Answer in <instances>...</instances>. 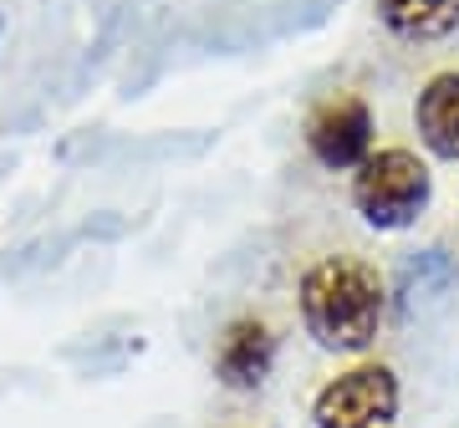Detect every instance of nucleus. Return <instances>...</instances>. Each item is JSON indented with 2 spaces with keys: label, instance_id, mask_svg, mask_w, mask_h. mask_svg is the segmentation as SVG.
<instances>
[{
  "label": "nucleus",
  "instance_id": "obj_3",
  "mask_svg": "<svg viewBox=\"0 0 459 428\" xmlns=\"http://www.w3.org/2000/svg\"><path fill=\"white\" fill-rule=\"evenodd\" d=\"M398 413H403V382L377 357L347 363L312 398V428H398Z\"/></svg>",
  "mask_w": 459,
  "mask_h": 428
},
{
  "label": "nucleus",
  "instance_id": "obj_2",
  "mask_svg": "<svg viewBox=\"0 0 459 428\" xmlns=\"http://www.w3.org/2000/svg\"><path fill=\"white\" fill-rule=\"evenodd\" d=\"M347 204L368 230L403 235L434 204V168L409 143H377L352 174H347Z\"/></svg>",
  "mask_w": 459,
  "mask_h": 428
},
{
  "label": "nucleus",
  "instance_id": "obj_7",
  "mask_svg": "<svg viewBox=\"0 0 459 428\" xmlns=\"http://www.w3.org/2000/svg\"><path fill=\"white\" fill-rule=\"evenodd\" d=\"M373 16L403 47H434L459 31V0H373Z\"/></svg>",
  "mask_w": 459,
  "mask_h": 428
},
{
  "label": "nucleus",
  "instance_id": "obj_8",
  "mask_svg": "<svg viewBox=\"0 0 459 428\" xmlns=\"http://www.w3.org/2000/svg\"><path fill=\"white\" fill-rule=\"evenodd\" d=\"M0 36H5V21H0Z\"/></svg>",
  "mask_w": 459,
  "mask_h": 428
},
{
  "label": "nucleus",
  "instance_id": "obj_6",
  "mask_svg": "<svg viewBox=\"0 0 459 428\" xmlns=\"http://www.w3.org/2000/svg\"><path fill=\"white\" fill-rule=\"evenodd\" d=\"M413 133H419L424 158L459 164V66L424 77L419 98H413Z\"/></svg>",
  "mask_w": 459,
  "mask_h": 428
},
{
  "label": "nucleus",
  "instance_id": "obj_1",
  "mask_svg": "<svg viewBox=\"0 0 459 428\" xmlns=\"http://www.w3.org/2000/svg\"><path fill=\"white\" fill-rule=\"evenodd\" d=\"M301 331L332 357H368L388 321V280L358 250L312 255L296 276Z\"/></svg>",
  "mask_w": 459,
  "mask_h": 428
},
{
  "label": "nucleus",
  "instance_id": "obj_4",
  "mask_svg": "<svg viewBox=\"0 0 459 428\" xmlns=\"http://www.w3.org/2000/svg\"><path fill=\"white\" fill-rule=\"evenodd\" d=\"M301 143H307V158L327 174H352V168L377 149V117L373 102L352 92V87H337L322 102H312V113L301 117Z\"/></svg>",
  "mask_w": 459,
  "mask_h": 428
},
{
  "label": "nucleus",
  "instance_id": "obj_5",
  "mask_svg": "<svg viewBox=\"0 0 459 428\" xmlns=\"http://www.w3.org/2000/svg\"><path fill=\"white\" fill-rule=\"evenodd\" d=\"M276 357H281L276 327H271L261 312H240L220 327L210 367H214V382H220L225 393H255V388H265V378L276 372Z\"/></svg>",
  "mask_w": 459,
  "mask_h": 428
}]
</instances>
